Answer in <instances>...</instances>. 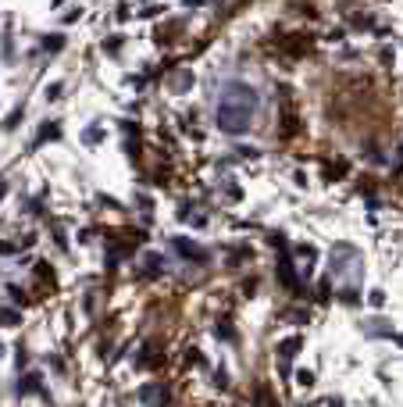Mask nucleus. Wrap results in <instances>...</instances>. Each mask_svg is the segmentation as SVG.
Returning <instances> with one entry per match:
<instances>
[{
    "mask_svg": "<svg viewBox=\"0 0 403 407\" xmlns=\"http://www.w3.org/2000/svg\"><path fill=\"white\" fill-rule=\"evenodd\" d=\"M122 129H125L129 136H136V132H139V125H136V122H122Z\"/></svg>",
    "mask_w": 403,
    "mask_h": 407,
    "instance_id": "5701e85b",
    "label": "nucleus"
},
{
    "mask_svg": "<svg viewBox=\"0 0 403 407\" xmlns=\"http://www.w3.org/2000/svg\"><path fill=\"white\" fill-rule=\"evenodd\" d=\"M171 246H175V254H178V257H186V261H207V254L193 243V240H186V236H175V240H171Z\"/></svg>",
    "mask_w": 403,
    "mask_h": 407,
    "instance_id": "f03ea898",
    "label": "nucleus"
},
{
    "mask_svg": "<svg viewBox=\"0 0 403 407\" xmlns=\"http://www.w3.org/2000/svg\"><path fill=\"white\" fill-rule=\"evenodd\" d=\"M296 254H300V257H307V261H314V257H318V250H314V246H300Z\"/></svg>",
    "mask_w": 403,
    "mask_h": 407,
    "instance_id": "412c9836",
    "label": "nucleus"
},
{
    "mask_svg": "<svg viewBox=\"0 0 403 407\" xmlns=\"http://www.w3.org/2000/svg\"><path fill=\"white\" fill-rule=\"evenodd\" d=\"M32 272H36V279H43V282H54V275H50V264H47V261H39Z\"/></svg>",
    "mask_w": 403,
    "mask_h": 407,
    "instance_id": "f8f14e48",
    "label": "nucleus"
},
{
    "mask_svg": "<svg viewBox=\"0 0 403 407\" xmlns=\"http://www.w3.org/2000/svg\"><path fill=\"white\" fill-rule=\"evenodd\" d=\"M0 322H4V325H18V322H22V315H18V311H7V307H0Z\"/></svg>",
    "mask_w": 403,
    "mask_h": 407,
    "instance_id": "4468645a",
    "label": "nucleus"
},
{
    "mask_svg": "<svg viewBox=\"0 0 403 407\" xmlns=\"http://www.w3.org/2000/svg\"><path fill=\"white\" fill-rule=\"evenodd\" d=\"M4 193H7V182H0V197H4Z\"/></svg>",
    "mask_w": 403,
    "mask_h": 407,
    "instance_id": "393cba45",
    "label": "nucleus"
},
{
    "mask_svg": "<svg viewBox=\"0 0 403 407\" xmlns=\"http://www.w3.org/2000/svg\"><path fill=\"white\" fill-rule=\"evenodd\" d=\"M278 279H282L289 289H296V275H293V264H289V257H282V261H278Z\"/></svg>",
    "mask_w": 403,
    "mask_h": 407,
    "instance_id": "423d86ee",
    "label": "nucleus"
},
{
    "mask_svg": "<svg viewBox=\"0 0 403 407\" xmlns=\"http://www.w3.org/2000/svg\"><path fill=\"white\" fill-rule=\"evenodd\" d=\"M104 50H107V54H118V50H122V36H111V40L104 43Z\"/></svg>",
    "mask_w": 403,
    "mask_h": 407,
    "instance_id": "dca6fc26",
    "label": "nucleus"
},
{
    "mask_svg": "<svg viewBox=\"0 0 403 407\" xmlns=\"http://www.w3.org/2000/svg\"><path fill=\"white\" fill-rule=\"evenodd\" d=\"M14 250H18V246H14V243H7V240H0V254H14Z\"/></svg>",
    "mask_w": 403,
    "mask_h": 407,
    "instance_id": "b1692460",
    "label": "nucleus"
},
{
    "mask_svg": "<svg viewBox=\"0 0 403 407\" xmlns=\"http://www.w3.org/2000/svg\"><path fill=\"white\" fill-rule=\"evenodd\" d=\"M143 264H147V275H161L164 257H161V254H147V261H143Z\"/></svg>",
    "mask_w": 403,
    "mask_h": 407,
    "instance_id": "6e6552de",
    "label": "nucleus"
},
{
    "mask_svg": "<svg viewBox=\"0 0 403 407\" xmlns=\"http://www.w3.org/2000/svg\"><path fill=\"white\" fill-rule=\"evenodd\" d=\"M79 7H72V11H68V14H61V22H65V25H72V22H79Z\"/></svg>",
    "mask_w": 403,
    "mask_h": 407,
    "instance_id": "aec40b11",
    "label": "nucleus"
},
{
    "mask_svg": "<svg viewBox=\"0 0 403 407\" xmlns=\"http://www.w3.org/2000/svg\"><path fill=\"white\" fill-rule=\"evenodd\" d=\"M296 350H300V339H296V336L278 343V357H289V354H296Z\"/></svg>",
    "mask_w": 403,
    "mask_h": 407,
    "instance_id": "9d476101",
    "label": "nucleus"
},
{
    "mask_svg": "<svg viewBox=\"0 0 403 407\" xmlns=\"http://www.w3.org/2000/svg\"><path fill=\"white\" fill-rule=\"evenodd\" d=\"M368 304H371V307H382V304H386L382 289H371V293H368Z\"/></svg>",
    "mask_w": 403,
    "mask_h": 407,
    "instance_id": "f3484780",
    "label": "nucleus"
},
{
    "mask_svg": "<svg viewBox=\"0 0 403 407\" xmlns=\"http://www.w3.org/2000/svg\"><path fill=\"white\" fill-rule=\"evenodd\" d=\"M61 136V125L57 122H47L39 132H36V140H32V147H39V143H47V140H57Z\"/></svg>",
    "mask_w": 403,
    "mask_h": 407,
    "instance_id": "20e7f679",
    "label": "nucleus"
},
{
    "mask_svg": "<svg viewBox=\"0 0 403 407\" xmlns=\"http://www.w3.org/2000/svg\"><path fill=\"white\" fill-rule=\"evenodd\" d=\"M54 240H57V246H61V250H68V240H65V232H61L57 225H54Z\"/></svg>",
    "mask_w": 403,
    "mask_h": 407,
    "instance_id": "4be33fe9",
    "label": "nucleus"
},
{
    "mask_svg": "<svg viewBox=\"0 0 403 407\" xmlns=\"http://www.w3.org/2000/svg\"><path fill=\"white\" fill-rule=\"evenodd\" d=\"M7 297H11L14 304H32V300L25 297V289H18V286H7Z\"/></svg>",
    "mask_w": 403,
    "mask_h": 407,
    "instance_id": "ddd939ff",
    "label": "nucleus"
},
{
    "mask_svg": "<svg viewBox=\"0 0 403 407\" xmlns=\"http://www.w3.org/2000/svg\"><path fill=\"white\" fill-rule=\"evenodd\" d=\"M139 400H147V404H150V400H168V390L157 386V382H150V386L139 390Z\"/></svg>",
    "mask_w": 403,
    "mask_h": 407,
    "instance_id": "39448f33",
    "label": "nucleus"
},
{
    "mask_svg": "<svg viewBox=\"0 0 403 407\" xmlns=\"http://www.w3.org/2000/svg\"><path fill=\"white\" fill-rule=\"evenodd\" d=\"M296 382H300L304 390H311V386H314V375H311V372H296Z\"/></svg>",
    "mask_w": 403,
    "mask_h": 407,
    "instance_id": "a211bd4d",
    "label": "nucleus"
},
{
    "mask_svg": "<svg viewBox=\"0 0 403 407\" xmlns=\"http://www.w3.org/2000/svg\"><path fill=\"white\" fill-rule=\"evenodd\" d=\"M22 118H25V104H18V107H14V111H11V114H7V118H4V129H7V132H11V129H14V125H18V122H22Z\"/></svg>",
    "mask_w": 403,
    "mask_h": 407,
    "instance_id": "1a4fd4ad",
    "label": "nucleus"
},
{
    "mask_svg": "<svg viewBox=\"0 0 403 407\" xmlns=\"http://www.w3.org/2000/svg\"><path fill=\"white\" fill-rule=\"evenodd\" d=\"M29 393H39L43 400H50V393L43 390V379H39V375H25V379H22V386H18V397H29Z\"/></svg>",
    "mask_w": 403,
    "mask_h": 407,
    "instance_id": "7ed1b4c3",
    "label": "nucleus"
},
{
    "mask_svg": "<svg viewBox=\"0 0 403 407\" xmlns=\"http://www.w3.org/2000/svg\"><path fill=\"white\" fill-rule=\"evenodd\" d=\"M171 86L182 93V89H189V86H193V75H189V72H182V75H175V82H171Z\"/></svg>",
    "mask_w": 403,
    "mask_h": 407,
    "instance_id": "2eb2a0df",
    "label": "nucleus"
},
{
    "mask_svg": "<svg viewBox=\"0 0 403 407\" xmlns=\"http://www.w3.org/2000/svg\"><path fill=\"white\" fill-rule=\"evenodd\" d=\"M0 357H4V346H0Z\"/></svg>",
    "mask_w": 403,
    "mask_h": 407,
    "instance_id": "a878e982",
    "label": "nucleus"
},
{
    "mask_svg": "<svg viewBox=\"0 0 403 407\" xmlns=\"http://www.w3.org/2000/svg\"><path fill=\"white\" fill-rule=\"evenodd\" d=\"M61 89H65L61 82H54V86H47V100H57V96H61Z\"/></svg>",
    "mask_w": 403,
    "mask_h": 407,
    "instance_id": "6ab92c4d",
    "label": "nucleus"
},
{
    "mask_svg": "<svg viewBox=\"0 0 403 407\" xmlns=\"http://www.w3.org/2000/svg\"><path fill=\"white\" fill-rule=\"evenodd\" d=\"M253 111H257V93H253L250 86H243V82H229V86L221 89V100H218V114H214V122H218L221 132H229V136H243V132L250 129Z\"/></svg>",
    "mask_w": 403,
    "mask_h": 407,
    "instance_id": "f257e3e1",
    "label": "nucleus"
},
{
    "mask_svg": "<svg viewBox=\"0 0 403 407\" xmlns=\"http://www.w3.org/2000/svg\"><path fill=\"white\" fill-rule=\"evenodd\" d=\"M100 140H104V132H100V125H89V129L82 132V143H89V147H93V143H100Z\"/></svg>",
    "mask_w": 403,
    "mask_h": 407,
    "instance_id": "9b49d317",
    "label": "nucleus"
},
{
    "mask_svg": "<svg viewBox=\"0 0 403 407\" xmlns=\"http://www.w3.org/2000/svg\"><path fill=\"white\" fill-rule=\"evenodd\" d=\"M61 47H65V36H61V32H50V36H43V50H47V54H57Z\"/></svg>",
    "mask_w": 403,
    "mask_h": 407,
    "instance_id": "0eeeda50",
    "label": "nucleus"
}]
</instances>
